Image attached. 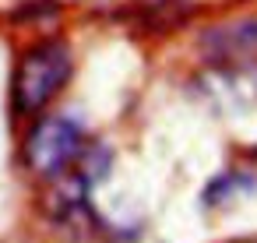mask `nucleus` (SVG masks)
Masks as SVG:
<instances>
[{
	"instance_id": "7ed1b4c3",
	"label": "nucleus",
	"mask_w": 257,
	"mask_h": 243,
	"mask_svg": "<svg viewBox=\"0 0 257 243\" xmlns=\"http://www.w3.org/2000/svg\"><path fill=\"white\" fill-rule=\"evenodd\" d=\"M201 50L211 53V60H253L257 57V18L208 29L201 36Z\"/></svg>"
},
{
	"instance_id": "f257e3e1",
	"label": "nucleus",
	"mask_w": 257,
	"mask_h": 243,
	"mask_svg": "<svg viewBox=\"0 0 257 243\" xmlns=\"http://www.w3.org/2000/svg\"><path fill=\"white\" fill-rule=\"evenodd\" d=\"M71 78V50L67 43H43L25 53L15 78V106L18 113H39Z\"/></svg>"
},
{
	"instance_id": "f03ea898",
	"label": "nucleus",
	"mask_w": 257,
	"mask_h": 243,
	"mask_svg": "<svg viewBox=\"0 0 257 243\" xmlns=\"http://www.w3.org/2000/svg\"><path fill=\"white\" fill-rule=\"evenodd\" d=\"M81 152V124L71 116H46L25 141V159L39 176H60Z\"/></svg>"
}]
</instances>
